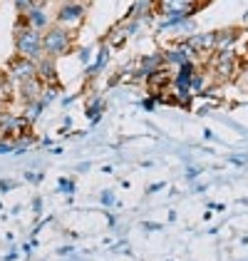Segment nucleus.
Returning a JSON list of instances; mask_svg holds the SVG:
<instances>
[{"label": "nucleus", "instance_id": "f257e3e1", "mask_svg": "<svg viewBox=\"0 0 248 261\" xmlns=\"http://www.w3.org/2000/svg\"><path fill=\"white\" fill-rule=\"evenodd\" d=\"M15 53L20 58H27L33 62H40L45 58V50H42V33L30 28L25 18L20 15L18 28H15Z\"/></svg>", "mask_w": 248, "mask_h": 261}, {"label": "nucleus", "instance_id": "f03ea898", "mask_svg": "<svg viewBox=\"0 0 248 261\" xmlns=\"http://www.w3.org/2000/svg\"><path fill=\"white\" fill-rule=\"evenodd\" d=\"M75 47V35L70 30H65L60 25H50L45 33H42V50L47 58L57 60V58H65L70 55Z\"/></svg>", "mask_w": 248, "mask_h": 261}, {"label": "nucleus", "instance_id": "7ed1b4c3", "mask_svg": "<svg viewBox=\"0 0 248 261\" xmlns=\"http://www.w3.org/2000/svg\"><path fill=\"white\" fill-rule=\"evenodd\" d=\"M84 18H87V5H84V3L65 0L60 5V10H57V15H55V25H60L65 30L75 33V30L84 22Z\"/></svg>", "mask_w": 248, "mask_h": 261}, {"label": "nucleus", "instance_id": "20e7f679", "mask_svg": "<svg viewBox=\"0 0 248 261\" xmlns=\"http://www.w3.org/2000/svg\"><path fill=\"white\" fill-rule=\"evenodd\" d=\"M38 77V62L27 60V58H20L15 55L13 60L8 62V72H5V80L10 82V87H20L22 82Z\"/></svg>", "mask_w": 248, "mask_h": 261}, {"label": "nucleus", "instance_id": "39448f33", "mask_svg": "<svg viewBox=\"0 0 248 261\" xmlns=\"http://www.w3.org/2000/svg\"><path fill=\"white\" fill-rule=\"evenodd\" d=\"M194 58H196V53L191 50V45L186 40L174 45L171 50H164V62L166 65H174V67H181L186 62H194Z\"/></svg>", "mask_w": 248, "mask_h": 261}, {"label": "nucleus", "instance_id": "423d86ee", "mask_svg": "<svg viewBox=\"0 0 248 261\" xmlns=\"http://www.w3.org/2000/svg\"><path fill=\"white\" fill-rule=\"evenodd\" d=\"M45 0H38L22 18H25V22L30 25V28H35V30H40V33H45L47 28H50V15L45 13V5H42Z\"/></svg>", "mask_w": 248, "mask_h": 261}, {"label": "nucleus", "instance_id": "0eeeda50", "mask_svg": "<svg viewBox=\"0 0 248 261\" xmlns=\"http://www.w3.org/2000/svg\"><path fill=\"white\" fill-rule=\"evenodd\" d=\"M186 42L191 45V50L199 55V53H213L216 50V33H194L189 35Z\"/></svg>", "mask_w": 248, "mask_h": 261}, {"label": "nucleus", "instance_id": "6e6552de", "mask_svg": "<svg viewBox=\"0 0 248 261\" xmlns=\"http://www.w3.org/2000/svg\"><path fill=\"white\" fill-rule=\"evenodd\" d=\"M20 100L27 105V102H38L42 97V90H45V82L40 80V77H33V80L22 82L20 87Z\"/></svg>", "mask_w": 248, "mask_h": 261}, {"label": "nucleus", "instance_id": "1a4fd4ad", "mask_svg": "<svg viewBox=\"0 0 248 261\" xmlns=\"http://www.w3.org/2000/svg\"><path fill=\"white\" fill-rule=\"evenodd\" d=\"M38 77H40L45 85H57V67H55V60L52 58H42L38 62Z\"/></svg>", "mask_w": 248, "mask_h": 261}, {"label": "nucleus", "instance_id": "9d476101", "mask_svg": "<svg viewBox=\"0 0 248 261\" xmlns=\"http://www.w3.org/2000/svg\"><path fill=\"white\" fill-rule=\"evenodd\" d=\"M236 40H238V30H219V33H216V50H213V53L233 50Z\"/></svg>", "mask_w": 248, "mask_h": 261}, {"label": "nucleus", "instance_id": "9b49d317", "mask_svg": "<svg viewBox=\"0 0 248 261\" xmlns=\"http://www.w3.org/2000/svg\"><path fill=\"white\" fill-rule=\"evenodd\" d=\"M109 50H112L109 45H102V47H100L95 65H89V67H87V77H95V75H100L104 67H107V62H109Z\"/></svg>", "mask_w": 248, "mask_h": 261}, {"label": "nucleus", "instance_id": "f8f14e48", "mask_svg": "<svg viewBox=\"0 0 248 261\" xmlns=\"http://www.w3.org/2000/svg\"><path fill=\"white\" fill-rule=\"evenodd\" d=\"M129 38V33H127V25H117V28H112L109 30V35H107V40H104V45H109V47H119L124 40Z\"/></svg>", "mask_w": 248, "mask_h": 261}, {"label": "nucleus", "instance_id": "ddd939ff", "mask_svg": "<svg viewBox=\"0 0 248 261\" xmlns=\"http://www.w3.org/2000/svg\"><path fill=\"white\" fill-rule=\"evenodd\" d=\"M206 85H208L206 72L196 70L194 77H191V82H189V90H191V95H206Z\"/></svg>", "mask_w": 248, "mask_h": 261}, {"label": "nucleus", "instance_id": "4468645a", "mask_svg": "<svg viewBox=\"0 0 248 261\" xmlns=\"http://www.w3.org/2000/svg\"><path fill=\"white\" fill-rule=\"evenodd\" d=\"M42 110H45V105H42L40 100H38V102H27V105H25V112H22V117L30 122V124H35V122H38V117H40Z\"/></svg>", "mask_w": 248, "mask_h": 261}, {"label": "nucleus", "instance_id": "2eb2a0df", "mask_svg": "<svg viewBox=\"0 0 248 261\" xmlns=\"http://www.w3.org/2000/svg\"><path fill=\"white\" fill-rule=\"evenodd\" d=\"M35 3H38V0H15V8H18V13H20V15H25Z\"/></svg>", "mask_w": 248, "mask_h": 261}, {"label": "nucleus", "instance_id": "dca6fc26", "mask_svg": "<svg viewBox=\"0 0 248 261\" xmlns=\"http://www.w3.org/2000/svg\"><path fill=\"white\" fill-rule=\"evenodd\" d=\"M89 55H92V53H89V47H82V50H80V60L82 62H89Z\"/></svg>", "mask_w": 248, "mask_h": 261}, {"label": "nucleus", "instance_id": "f3484780", "mask_svg": "<svg viewBox=\"0 0 248 261\" xmlns=\"http://www.w3.org/2000/svg\"><path fill=\"white\" fill-rule=\"evenodd\" d=\"M102 201H104V204H112V201H114V197H112V194H104Z\"/></svg>", "mask_w": 248, "mask_h": 261}, {"label": "nucleus", "instance_id": "a211bd4d", "mask_svg": "<svg viewBox=\"0 0 248 261\" xmlns=\"http://www.w3.org/2000/svg\"><path fill=\"white\" fill-rule=\"evenodd\" d=\"M3 105H5V97L0 95V115H3Z\"/></svg>", "mask_w": 248, "mask_h": 261}]
</instances>
